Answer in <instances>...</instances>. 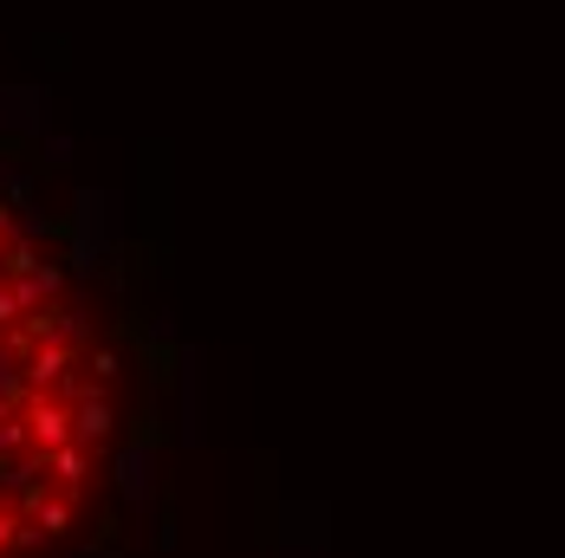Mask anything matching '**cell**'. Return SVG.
I'll return each instance as SVG.
<instances>
[{"mask_svg":"<svg viewBox=\"0 0 565 558\" xmlns=\"http://www.w3.org/2000/svg\"><path fill=\"white\" fill-rule=\"evenodd\" d=\"M72 436L78 442H111L117 436V403L105 390H92V396H78V409H72Z\"/></svg>","mask_w":565,"mask_h":558,"instance_id":"cell-1","label":"cell"},{"mask_svg":"<svg viewBox=\"0 0 565 558\" xmlns=\"http://www.w3.org/2000/svg\"><path fill=\"white\" fill-rule=\"evenodd\" d=\"M26 429H33V442H40V448L72 442V409L53 403V396H40V403H33V416H26Z\"/></svg>","mask_w":565,"mask_h":558,"instance_id":"cell-2","label":"cell"},{"mask_svg":"<svg viewBox=\"0 0 565 558\" xmlns=\"http://www.w3.org/2000/svg\"><path fill=\"white\" fill-rule=\"evenodd\" d=\"M117 487H124V501H150V442H130L117 454Z\"/></svg>","mask_w":565,"mask_h":558,"instance_id":"cell-3","label":"cell"},{"mask_svg":"<svg viewBox=\"0 0 565 558\" xmlns=\"http://www.w3.org/2000/svg\"><path fill=\"white\" fill-rule=\"evenodd\" d=\"M46 468H53L65 487H85V481H92V454H85L78 436H72V442H58V448H46Z\"/></svg>","mask_w":565,"mask_h":558,"instance_id":"cell-4","label":"cell"},{"mask_svg":"<svg viewBox=\"0 0 565 558\" xmlns=\"http://www.w3.org/2000/svg\"><path fill=\"white\" fill-rule=\"evenodd\" d=\"M85 371H92L98 384H117V377H124V357H117V351H85Z\"/></svg>","mask_w":565,"mask_h":558,"instance_id":"cell-5","label":"cell"}]
</instances>
